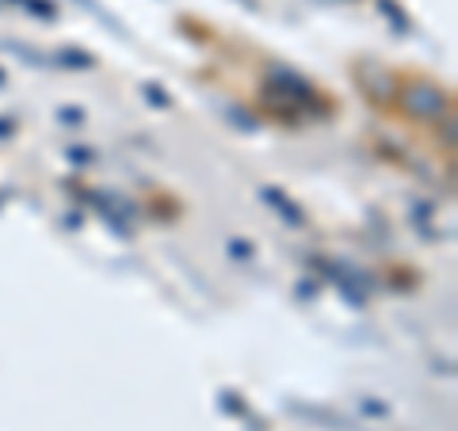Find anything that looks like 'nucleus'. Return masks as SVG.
<instances>
[{
    "mask_svg": "<svg viewBox=\"0 0 458 431\" xmlns=\"http://www.w3.org/2000/svg\"><path fill=\"white\" fill-rule=\"evenodd\" d=\"M260 92H271V96H279L286 99V104H294V107H302L306 114V123H325V119H333V104L318 92V84H313L310 77H302L298 69L291 65H279V62H271L264 69V80H260Z\"/></svg>",
    "mask_w": 458,
    "mask_h": 431,
    "instance_id": "1",
    "label": "nucleus"
},
{
    "mask_svg": "<svg viewBox=\"0 0 458 431\" xmlns=\"http://www.w3.org/2000/svg\"><path fill=\"white\" fill-rule=\"evenodd\" d=\"M394 107L412 123L432 126L447 111H454V99H451V89H443V84L428 80V77H412V80H401Z\"/></svg>",
    "mask_w": 458,
    "mask_h": 431,
    "instance_id": "2",
    "label": "nucleus"
},
{
    "mask_svg": "<svg viewBox=\"0 0 458 431\" xmlns=\"http://www.w3.org/2000/svg\"><path fill=\"white\" fill-rule=\"evenodd\" d=\"M352 77H355V89L363 92L367 104H375V107H394L397 89H401V77L394 73V69H386L382 62H375V57H363V62H355Z\"/></svg>",
    "mask_w": 458,
    "mask_h": 431,
    "instance_id": "3",
    "label": "nucleus"
},
{
    "mask_svg": "<svg viewBox=\"0 0 458 431\" xmlns=\"http://www.w3.org/2000/svg\"><path fill=\"white\" fill-rule=\"evenodd\" d=\"M260 114H267V119H276V123H283V126H302V123H306L302 107L286 104V99L271 96V92H260Z\"/></svg>",
    "mask_w": 458,
    "mask_h": 431,
    "instance_id": "4",
    "label": "nucleus"
},
{
    "mask_svg": "<svg viewBox=\"0 0 458 431\" xmlns=\"http://www.w3.org/2000/svg\"><path fill=\"white\" fill-rule=\"evenodd\" d=\"M260 203H267V207H276L279 210V218L286 222V225H306V214H302V207L298 203H291V199H286L279 188H260Z\"/></svg>",
    "mask_w": 458,
    "mask_h": 431,
    "instance_id": "5",
    "label": "nucleus"
},
{
    "mask_svg": "<svg viewBox=\"0 0 458 431\" xmlns=\"http://www.w3.org/2000/svg\"><path fill=\"white\" fill-rule=\"evenodd\" d=\"M375 8H378V16L390 23L394 35H412V16L397 4V0H375Z\"/></svg>",
    "mask_w": 458,
    "mask_h": 431,
    "instance_id": "6",
    "label": "nucleus"
},
{
    "mask_svg": "<svg viewBox=\"0 0 458 431\" xmlns=\"http://www.w3.org/2000/svg\"><path fill=\"white\" fill-rule=\"evenodd\" d=\"M54 65H62V69H81V73H89V69H96V57L89 50H81V46H62L54 57H50Z\"/></svg>",
    "mask_w": 458,
    "mask_h": 431,
    "instance_id": "7",
    "label": "nucleus"
},
{
    "mask_svg": "<svg viewBox=\"0 0 458 431\" xmlns=\"http://www.w3.org/2000/svg\"><path fill=\"white\" fill-rule=\"evenodd\" d=\"M225 119L233 123L237 131H245V134L260 131V111H252V107H245V104H229V107H225Z\"/></svg>",
    "mask_w": 458,
    "mask_h": 431,
    "instance_id": "8",
    "label": "nucleus"
},
{
    "mask_svg": "<svg viewBox=\"0 0 458 431\" xmlns=\"http://www.w3.org/2000/svg\"><path fill=\"white\" fill-rule=\"evenodd\" d=\"M4 4H12V8H23L27 16L47 20V23H54V20H57V4H54V0H4Z\"/></svg>",
    "mask_w": 458,
    "mask_h": 431,
    "instance_id": "9",
    "label": "nucleus"
},
{
    "mask_svg": "<svg viewBox=\"0 0 458 431\" xmlns=\"http://www.w3.org/2000/svg\"><path fill=\"white\" fill-rule=\"evenodd\" d=\"M458 119H454V111H447L439 123H432L436 126V141L443 146V153H454V146H458V126H454Z\"/></svg>",
    "mask_w": 458,
    "mask_h": 431,
    "instance_id": "10",
    "label": "nucleus"
},
{
    "mask_svg": "<svg viewBox=\"0 0 458 431\" xmlns=\"http://www.w3.org/2000/svg\"><path fill=\"white\" fill-rule=\"evenodd\" d=\"M141 99H146L149 107H157V111H168V107H172V96H168L157 80H146V84H141Z\"/></svg>",
    "mask_w": 458,
    "mask_h": 431,
    "instance_id": "11",
    "label": "nucleus"
},
{
    "mask_svg": "<svg viewBox=\"0 0 458 431\" xmlns=\"http://www.w3.org/2000/svg\"><path fill=\"white\" fill-rule=\"evenodd\" d=\"M225 252L233 256V260H241V264H249L252 256H256V249H252V241H245V237H229L225 241Z\"/></svg>",
    "mask_w": 458,
    "mask_h": 431,
    "instance_id": "12",
    "label": "nucleus"
},
{
    "mask_svg": "<svg viewBox=\"0 0 458 431\" xmlns=\"http://www.w3.org/2000/svg\"><path fill=\"white\" fill-rule=\"evenodd\" d=\"M4 50H12V54L27 57V65H54L47 54H38V50H31V46H23V42H4Z\"/></svg>",
    "mask_w": 458,
    "mask_h": 431,
    "instance_id": "13",
    "label": "nucleus"
},
{
    "mask_svg": "<svg viewBox=\"0 0 458 431\" xmlns=\"http://www.w3.org/2000/svg\"><path fill=\"white\" fill-rule=\"evenodd\" d=\"M54 119L62 123V126H69V131H73V126H84V111H81V107H73V104H65V107H57V111H54Z\"/></svg>",
    "mask_w": 458,
    "mask_h": 431,
    "instance_id": "14",
    "label": "nucleus"
},
{
    "mask_svg": "<svg viewBox=\"0 0 458 431\" xmlns=\"http://www.w3.org/2000/svg\"><path fill=\"white\" fill-rule=\"evenodd\" d=\"M77 4H81V8H89V12H92V16H96V20H104V23H111V31H114V35H126V31H123V23H119V20H114V16H107V12H104V8H99V4H96V0H77Z\"/></svg>",
    "mask_w": 458,
    "mask_h": 431,
    "instance_id": "15",
    "label": "nucleus"
},
{
    "mask_svg": "<svg viewBox=\"0 0 458 431\" xmlns=\"http://www.w3.org/2000/svg\"><path fill=\"white\" fill-rule=\"evenodd\" d=\"M65 156H69V161H73V165H81V168L96 161V156H92V149H89V146H69V149H65Z\"/></svg>",
    "mask_w": 458,
    "mask_h": 431,
    "instance_id": "16",
    "label": "nucleus"
},
{
    "mask_svg": "<svg viewBox=\"0 0 458 431\" xmlns=\"http://www.w3.org/2000/svg\"><path fill=\"white\" fill-rule=\"evenodd\" d=\"M222 409L233 412V416H245V401H241L237 393H222Z\"/></svg>",
    "mask_w": 458,
    "mask_h": 431,
    "instance_id": "17",
    "label": "nucleus"
},
{
    "mask_svg": "<svg viewBox=\"0 0 458 431\" xmlns=\"http://www.w3.org/2000/svg\"><path fill=\"white\" fill-rule=\"evenodd\" d=\"M16 119H12V114H0V141H8V138H16Z\"/></svg>",
    "mask_w": 458,
    "mask_h": 431,
    "instance_id": "18",
    "label": "nucleus"
},
{
    "mask_svg": "<svg viewBox=\"0 0 458 431\" xmlns=\"http://www.w3.org/2000/svg\"><path fill=\"white\" fill-rule=\"evenodd\" d=\"M412 218L428 222V218H432V203H412Z\"/></svg>",
    "mask_w": 458,
    "mask_h": 431,
    "instance_id": "19",
    "label": "nucleus"
},
{
    "mask_svg": "<svg viewBox=\"0 0 458 431\" xmlns=\"http://www.w3.org/2000/svg\"><path fill=\"white\" fill-rule=\"evenodd\" d=\"M363 412L367 416H386V405H378V401H363Z\"/></svg>",
    "mask_w": 458,
    "mask_h": 431,
    "instance_id": "20",
    "label": "nucleus"
},
{
    "mask_svg": "<svg viewBox=\"0 0 458 431\" xmlns=\"http://www.w3.org/2000/svg\"><path fill=\"white\" fill-rule=\"evenodd\" d=\"M298 294H302V298H313V294H318V283H313V279L298 283Z\"/></svg>",
    "mask_w": 458,
    "mask_h": 431,
    "instance_id": "21",
    "label": "nucleus"
},
{
    "mask_svg": "<svg viewBox=\"0 0 458 431\" xmlns=\"http://www.w3.org/2000/svg\"><path fill=\"white\" fill-rule=\"evenodd\" d=\"M81 222H84V214H81V210H73V214L65 218V225H69V229H81Z\"/></svg>",
    "mask_w": 458,
    "mask_h": 431,
    "instance_id": "22",
    "label": "nucleus"
},
{
    "mask_svg": "<svg viewBox=\"0 0 458 431\" xmlns=\"http://www.w3.org/2000/svg\"><path fill=\"white\" fill-rule=\"evenodd\" d=\"M241 4H245L249 12H260V0H241Z\"/></svg>",
    "mask_w": 458,
    "mask_h": 431,
    "instance_id": "23",
    "label": "nucleus"
},
{
    "mask_svg": "<svg viewBox=\"0 0 458 431\" xmlns=\"http://www.w3.org/2000/svg\"><path fill=\"white\" fill-rule=\"evenodd\" d=\"M4 84H8V73H4V69H0V89H4Z\"/></svg>",
    "mask_w": 458,
    "mask_h": 431,
    "instance_id": "24",
    "label": "nucleus"
},
{
    "mask_svg": "<svg viewBox=\"0 0 458 431\" xmlns=\"http://www.w3.org/2000/svg\"><path fill=\"white\" fill-rule=\"evenodd\" d=\"M344 4H355V0H344Z\"/></svg>",
    "mask_w": 458,
    "mask_h": 431,
    "instance_id": "25",
    "label": "nucleus"
}]
</instances>
